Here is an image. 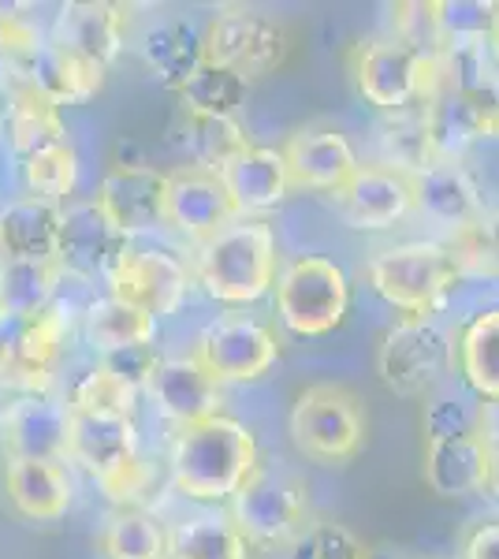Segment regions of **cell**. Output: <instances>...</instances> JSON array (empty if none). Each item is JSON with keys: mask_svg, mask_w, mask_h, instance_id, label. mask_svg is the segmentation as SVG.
Returning a JSON list of instances; mask_svg holds the SVG:
<instances>
[{"mask_svg": "<svg viewBox=\"0 0 499 559\" xmlns=\"http://www.w3.org/2000/svg\"><path fill=\"white\" fill-rule=\"evenodd\" d=\"M261 463L258 437L247 421L231 414H216L209 421H198L190 429H176L168 444V485L183 500L221 508L228 503L235 489L250 477Z\"/></svg>", "mask_w": 499, "mask_h": 559, "instance_id": "6da1fadb", "label": "cell"}, {"mask_svg": "<svg viewBox=\"0 0 499 559\" xmlns=\"http://www.w3.org/2000/svg\"><path fill=\"white\" fill-rule=\"evenodd\" d=\"M190 276L205 299L253 306L272 295L280 273V242L269 221H231L224 231L190 250Z\"/></svg>", "mask_w": 499, "mask_h": 559, "instance_id": "7a4b0ae2", "label": "cell"}, {"mask_svg": "<svg viewBox=\"0 0 499 559\" xmlns=\"http://www.w3.org/2000/svg\"><path fill=\"white\" fill-rule=\"evenodd\" d=\"M102 292L134 310L150 313L153 321L176 318L194 292L190 261L161 242H123L102 280Z\"/></svg>", "mask_w": 499, "mask_h": 559, "instance_id": "3957f363", "label": "cell"}, {"mask_svg": "<svg viewBox=\"0 0 499 559\" xmlns=\"http://www.w3.org/2000/svg\"><path fill=\"white\" fill-rule=\"evenodd\" d=\"M276 313L295 336H329L347 321L351 280L324 254H298L276 273Z\"/></svg>", "mask_w": 499, "mask_h": 559, "instance_id": "277c9868", "label": "cell"}, {"mask_svg": "<svg viewBox=\"0 0 499 559\" xmlns=\"http://www.w3.org/2000/svg\"><path fill=\"white\" fill-rule=\"evenodd\" d=\"M459 265L443 242H395L369 261V284L388 306L406 318H429L443 295L455 287Z\"/></svg>", "mask_w": 499, "mask_h": 559, "instance_id": "5b68a950", "label": "cell"}, {"mask_svg": "<svg viewBox=\"0 0 499 559\" xmlns=\"http://www.w3.org/2000/svg\"><path fill=\"white\" fill-rule=\"evenodd\" d=\"M228 519L247 545H295L310 526V503L295 474L258 463L228 500Z\"/></svg>", "mask_w": 499, "mask_h": 559, "instance_id": "8992f818", "label": "cell"}, {"mask_svg": "<svg viewBox=\"0 0 499 559\" xmlns=\"http://www.w3.org/2000/svg\"><path fill=\"white\" fill-rule=\"evenodd\" d=\"M292 444L313 463L343 466L366 444V414L351 388L310 384L287 414Z\"/></svg>", "mask_w": 499, "mask_h": 559, "instance_id": "52a82bcc", "label": "cell"}, {"mask_svg": "<svg viewBox=\"0 0 499 559\" xmlns=\"http://www.w3.org/2000/svg\"><path fill=\"white\" fill-rule=\"evenodd\" d=\"M351 75L358 94L384 116L425 108V102L440 90L437 60L406 49L395 38L361 41L351 57Z\"/></svg>", "mask_w": 499, "mask_h": 559, "instance_id": "ba28073f", "label": "cell"}, {"mask_svg": "<svg viewBox=\"0 0 499 559\" xmlns=\"http://www.w3.org/2000/svg\"><path fill=\"white\" fill-rule=\"evenodd\" d=\"M455 366V340L432 318H403L377 347L380 384L395 395H425Z\"/></svg>", "mask_w": 499, "mask_h": 559, "instance_id": "9c48e42d", "label": "cell"}, {"mask_svg": "<svg viewBox=\"0 0 499 559\" xmlns=\"http://www.w3.org/2000/svg\"><path fill=\"white\" fill-rule=\"evenodd\" d=\"M190 355L221 384H253L280 362V340L265 321L228 310L198 332Z\"/></svg>", "mask_w": 499, "mask_h": 559, "instance_id": "30bf717a", "label": "cell"}, {"mask_svg": "<svg viewBox=\"0 0 499 559\" xmlns=\"http://www.w3.org/2000/svg\"><path fill=\"white\" fill-rule=\"evenodd\" d=\"M205 64H216L231 75L265 79L287 60V31L272 15L250 12V8H224L202 31Z\"/></svg>", "mask_w": 499, "mask_h": 559, "instance_id": "8fae6325", "label": "cell"}, {"mask_svg": "<svg viewBox=\"0 0 499 559\" xmlns=\"http://www.w3.org/2000/svg\"><path fill=\"white\" fill-rule=\"evenodd\" d=\"M165 168H105L90 202L123 242H142L165 231Z\"/></svg>", "mask_w": 499, "mask_h": 559, "instance_id": "7c38bea8", "label": "cell"}, {"mask_svg": "<svg viewBox=\"0 0 499 559\" xmlns=\"http://www.w3.org/2000/svg\"><path fill=\"white\" fill-rule=\"evenodd\" d=\"M165 176V228L176 231L190 250L213 239L216 231H224L231 221H239L216 173L179 165Z\"/></svg>", "mask_w": 499, "mask_h": 559, "instance_id": "4fadbf2b", "label": "cell"}, {"mask_svg": "<svg viewBox=\"0 0 499 559\" xmlns=\"http://www.w3.org/2000/svg\"><path fill=\"white\" fill-rule=\"evenodd\" d=\"M146 400L171 429H190L224 414V384L213 381L190 350L187 355H161Z\"/></svg>", "mask_w": 499, "mask_h": 559, "instance_id": "5bb4252c", "label": "cell"}, {"mask_svg": "<svg viewBox=\"0 0 499 559\" xmlns=\"http://www.w3.org/2000/svg\"><path fill=\"white\" fill-rule=\"evenodd\" d=\"M120 250L123 239L108 228L105 216L97 213V205L90 198H75L71 205H63L60 247H57V265L63 269V284L94 292Z\"/></svg>", "mask_w": 499, "mask_h": 559, "instance_id": "9a60e30c", "label": "cell"}, {"mask_svg": "<svg viewBox=\"0 0 499 559\" xmlns=\"http://www.w3.org/2000/svg\"><path fill=\"white\" fill-rule=\"evenodd\" d=\"M142 452L139 418H105V414H71L68 466L86 474L102 489L108 477L134 463Z\"/></svg>", "mask_w": 499, "mask_h": 559, "instance_id": "2e32d148", "label": "cell"}, {"mask_svg": "<svg viewBox=\"0 0 499 559\" xmlns=\"http://www.w3.org/2000/svg\"><path fill=\"white\" fill-rule=\"evenodd\" d=\"M49 41L83 52L86 60L102 64L105 71L123 57L131 41V8L112 0H75L60 4L49 20Z\"/></svg>", "mask_w": 499, "mask_h": 559, "instance_id": "e0dca14e", "label": "cell"}, {"mask_svg": "<svg viewBox=\"0 0 499 559\" xmlns=\"http://www.w3.org/2000/svg\"><path fill=\"white\" fill-rule=\"evenodd\" d=\"M280 153H284L292 187L321 194H335L361 165L351 139L332 123H306V128L292 131Z\"/></svg>", "mask_w": 499, "mask_h": 559, "instance_id": "ac0fdd59", "label": "cell"}, {"mask_svg": "<svg viewBox=\"0 0 499 559\" xmlns=\"http://www.w3.org/2000/svg\"><path fill=\"white\" fill-rule=\"evenodd\" d=\"M332 202L354 231H384L414 210L411 176L384 165H358Z\"/></svg>", "mask_w": 499, "mask_h": 559, "instance_id": "d6986e66", "label": "cell"}, {"mask_svg": "<svg viewBox=\"0 0 499 559\" xmlns=\"http://www.w3.org/2000/svg\"><path fill=\"white\" fill-rule=\"evenodd\" d=\"M216 176H221L239 221H265L269 213H276L284 205L287 191H292L284 153L276 146H258V142L235 153Z\"/></svg>", "mask_w": 499, "mask_h": 559, "instance_id": "ffe728a7", "label": "cell"}, {"mask_svg": "<svg viewBox=\"0 0 499 559\" xmlns=\"http://www.w3.org/2000/svg\"><path fill=\"white\" fill-rule=\"evenodd\" d=\"M75 471L52 459H4V500L26 522H60L75 508Z\"/></svg>", "mask_w": 499, "mask_h": 559, "instance_id": "44dd1931", "label": "cell"}, {"mask_svg": "<svg viewBox=\"0 0 499 559\" xmlns=\"http://www.w3.org/2000/svg\"><path fill=\"white\" fill-rule=\"evenodd\" d=\"M4 90H8V105L4 116H0V150H4V157H12V165H20V160L34 157L41 150L71 142L68 116L52 102H45L38 90H34V83L4 86Z\"/></svg>", "mask_w": 499, "mask_h": 559, "instance_id": "7402d4cb", "label": "cell"}, {"mask_svg": "<svg viewBox=\"0 0 499 559\" xmlns=\"http://www.w3.org/2000/svg\"><path fill=\"white\" fill-rule=\"evenodd\" d=\"M68 432L71 411L63 403V395H34L0 429V452H4V459H52V463H68Z\"/></svg>", "mask_w": 499, "mask_h": 559, "instance_id": "603a6c76", "label": "cell"}, {"mask_svg": "<svg viewBox=\"0 0 499 559\" xmlns=\"http://www.w3.org/2000/svg\"><path fill=\"white\" fill-rule=\"evenodd\" d=\"M411 191H414V210L451 231L466 228L477 216H485V202H480L474 176L462 165H455V160H432L429 168L414 173Z\"/></svg>", "mask_w": 499, "mask_h": 559, "instance_id": "cb8c5ba5", "label": "cell"}, {"mask_svg": "<svg viewBox=\"0 0 499 559\" xmlns=\"http://www.w3.org/2000/svg\"><path fill=\"white\" fill-rule=\"evenodd\" d=\"M165 142L190 168H209V173H221L235 153L250 146L247 128L235 116H202L187 112V108H176V116L168 120Z\"/></svg>", "mask_w": 499, "mask_h": 559, "instance_id": "d4e9b609", "label": "cell"}, {"mask_svg": "<svg viewBox=\"0 0 499 559\" xmlns=\"http://www.w3.org/2000/svg\"><path fill=\"white\" fill-rule=\"evenodd\" d=\"M161 321L150 313L134 310L112 295H90L79 310V344L90 350V358H102L108 350L134 347V344H157Z\"/></svg>", "mask_w": 499, "mask_h": 559, "instance_id": "484cf974", "label": "cell"}, {"mask_svg": "<svg viewBox=\"0 0 499 559\" xmlns=\"http://www.w3.org/2000/svg\"><path fill=\"white\" fill-rule=\"evenodd\" d=\"M63 205L12 194L0 205V247L15 261H57Z\"/></svg>", "mask_w": 499, "mask_h": 559, "instance_id": "4316f807", "label": "cell"}, {"mask_svg": "<svg viewBox=\"0 0 499 559\" xmlns=\"http://www.w3.org/2000/svg\"><path fill=\"white\" fill-rule=\"evenodd\" d=\"M105 79L108 71L102 64H94V60H86L83 52L68 49L60 41H45L31 83L45 102H52L60 112H68V108L94 102L105 90Z\"/></svg>", "mask_w": 499, "mask_h": 559, "instance_id": "83f0119b", "label": "cell"}, {"mask_svg": "<svg viewBox=\"0 0 499 559\" xmlns=\"http://www.w3.org/2000/svg\"><path fill=\"white\" fill-rule=\"evenodd\" d=\"M425 128H429V146L432 160H462L474 142L492 134V120L474 97L455 94V90H437L425 102Z\"/></svg>", "mask_w": 499, "mask_h": 559, "instance_id": "f1b7e54d", "label": "cell"}, {"mask_svg": "<svg viewBox=\"0 0 499 559\" xmlns=\"http://www.w3.org/2000/svg\"><path fill=\"white\" fill-rule=\"evenodd\" d=\"M139 57L150 79L168 90H179L205 64L202 31L187 20H161L139 38Z\"/></svg>", "mask_w": 499, "mask_h": 559, "instance_id": "f546056e", "label": "cell"}, {"mask_svg": "<svg viewBox=\"0 0 499 559\" xmlns=\"http://www.w3.org/2000/svg\"><path fill=\"white\" fill-rule=\"evenodd\" d=\"M488 455L477 437H448L429 440L425 448V481L443 500H462V496L485 492Z\"/></svg>", "mask_w": 499, "mask_h": 559, "instance_id": "4dcf8cb0", "label": "cell"}, {"mask_svg": "<svg viewBox=\"0 0 499 559\" xmlns=\"http://www.w3.org/2000/svg\"><path fill=\"white\" fill-rule=\"evenodd\" d=\"M63 295V269L57 261H0V321L15 324L45 310Z\"/></svg>", "mask_w": 499, "mask_h": 559, "instance_id": "1f68e13d", "label": "cell"}, {"mask_svg": "<svg viewBox=\"0 0 499 559\" xmlns=\"http://www.w3.org/2000/svg\"><path fill=\"white\" fill-rule=\"evenodd\" d=\"M15 183L26 198H38V202L49 205H71L79 198V187H83V153H79L75 139L20 160Z\"/></svg>", "mask_w": 499, "mask_h": 559, "instance_id": "d6a6232c", "label": "cell"}, {"mask_svg": "<svg viewBox=\"0 0 499 559\" xmlns=\"http://www.w3.org/2000/svg\"><path fill=\"white\" fill-rule=\"evenodd\" d=\"M49 41V20L31 4H0V79L4 86L31 83L38 57Z\"/></svg>", "mask_w": 499, "mask_h": 559, "instance_id": "836d02e7", "label": "cell"}, {"mask_svg": "<svg viewBox=\"0 0 499 559\" xmlns=\"http://www.w3.org/2000/svg\"><path fill=\"white\" fill-rule=\"evenodd\" d=\"M455 362L480 403L499 400V306L466 321L455 340Z\"/></svg>", "mask_w": 499, "mask_h": 559, "instance_id": "e575fe53", "label": "cell"}, {"mask_svg": "<svg viewBox=\"0 0 499 559\" xmlns=\"http://www.w3.org/2000/svg\"><path fill=\"white\" fill-rule=\"evenodd\" d=\"M105 559H168V522L146 508H116L97 534Z\"/></svg>", "mask_w": 499, "mask_h": 559, "instance_id": "d590c367", "label": "cell"}, {"mask_svg": "<svg viewBox=\"0 0 499 559\" xmlns=\"http://www.w3.org/2000/svg\"><path fill=\"white\" fill-rule=\"evenodd\" d=\"M168 559H250V545L224 511H202L168 526Z\"/></svg>", "mask_w": 499, "mask_h": 559, "instance_id": "8d00e7d4", "label": "cell"}, {"mask_svg": "<svg viewBox=\"0 0 499 559\" xmlns=\"http://www.w3.org/2000/svg\"><path fill=\"white\" fill-rule=\"evenodd\" d=\"M63 403L71 414H105V418H139L142 395L131 392L127 384L105 373L97 362L79 369L68 384H63Z\"/></svg>", "mask_w": 499, "mask_h": 559, "instance_id": "74e56055", "label": "cell"}, {"mask_svg": "<svg viewBox=\"0 0 499 559\" xmlns=\"http://www.w3.org/2000/svg\"><path fill=\"white\" fill-rule=\"evenodd\" d=\"M380 165L395 168L403 176H414L432 165L429 128H425V108L392 112L380 123Z\"/></svg>", "mask_w": 499, "mask_h": 559, "instance_id": "f35d334b", "label": "cell"}, {"mask_svg": "<svg viewBox=\"0 0 499 559\" xmlns=\"http://www.w3.org/2000/svg\"><path fill=\"white\" fill-rule=\"evenodd\" d=\"M247 94H250L247 79L231 75V71H224L216 64H202L176 90V97H179L176 108L202 112V116H235V120H239V108L247 105Z\"/></svg>", "mask_w": 499, "mask_h": 559, "instance_id": "ab89813d", "label": "cell"}, {"mask_svg": "<svg viewBox=\"0 0 499 559\" xmlns=\"http://www.w3.org/2000/svg\"><path fill=\"white\" fill-rule=\"evenodd\" d=\"M448 250L459 265V276L477 273V276H496L499 280V213L477 216L474 224L451 231Z\"/></svg>", "mask_w": 499, "mask_h": 559, "instance_id": "60d3db41", "label": "cell"}, {"mask_svg": "<svg viewBox=\"0 0 499 559\" xmlns=\"http://www.w3.org/2000/svg\"><path fill=\"white\" fill-rule=\"evenodd\" d=\"M392 15V38L406 49L421 52V57H437L440 52V26H437V4L432 0H403V4L388 8Z\"/></svg>", "mask_w": 499, "mask_h": 559, "instance_id": "b9f144b4", "label": "cell"}, {"mask_svg": "<svg viewBox=\"0 0 499 559\" xmlns=\"http://www.w3.org/2000/svg\"><path fill=\"white\" fill-rule=\"evenodd\" d=\"M443 41H488L496 0H432Z\"/></svg>", "mask_w": 499, "mask_h": 559, "instance_id": "7bdbcfd3", "label": "cell"}, {"mask_svg": "<svg viewBox=\"0 0 499 559\" xmlns=\"http://www.w3.org/2000/svg\"><path fill=\"white\" fill-rule=\"evenodd\" d=\"M292 559H366V545L340 522H313L292 545Z\"/></svg>", "mask_w": 499, "mask_h": 559, "instance_id": "ee69618b", "label": "cell"}, {"mask_svg": "<svg viewBox=\"0 0 499 559\" xmlns=\"http://www.w3.org/2000/svg\"><path fill=\"white\" fill-rule=\"evenodd\" d=\"M90 362H97L105 373H112L116 381L131 388V392L146 395L153 373H157V366H161V347L157 344H134V347L108 350V355H102V358H90Z\"/></svg>", "mask_w": 499, "mask_h": 559, "instance_id": "f6af8a7d", "label": "cell"}, {"mask_svg": "<svg viewBox=\"0 0 499 559\" xmlns=\"http://www.w3.org/2000/svg\"><path fill=\"white\" fill-rule=\"evenodd\" d=\"M477 411L480 400H466V395H448V400H432L421 414V429L429 440L448 437H474L477 432Z\"/></svg>", "mask_w": 499, "mask_h": 559, "instance_id": "bcb514c9", "label": "cell"}, {"mask_svg": "<svg viewBox=\"0 0 499 559\" xmlns=\"http://www.w3.org/2000/svg\"><path fill=\"white\" fill-rule=\"evenodd\" d=\"M462 559H499V522L477 526L466 540V552Z\"/></svg>", "mask_w": 499, "mask_h": 559, "instance_id": "7dc6e473", "label": "cell"}, {"mask_svg": "<svg viewBox=\"0 0 499 559\" xmlns=\"http://www.w3.org/2000/svg\"><path fill=\"white\" fill-rule=\"evenodd\" d=\"M474 437L485 444L488 455H499V400L492 403H480L477 411V432Z\"/></svg>", "mask_w": 499, "mask_h": 559, "instance_id": "c3c4849f", "label": "cell"}, {"mask_svg": "<svg viewBox=\"0 0 499 559\" xmlns=\"http://www.w3.org/2000/svg\"><path fill=\"white\" fill-rule=\"evenodd\" d=\"M142 165H150L142 142H134V139H116L112 142V153H108V168H142Z\"/></svg>", "mask_w": 499, "mask_h": 559, "instance_id": "681fc988", "label": "cell"}, {"mask_svg": "<svg viewBox=\"0 0 499 559\" xmlns=\"http://www.w3.org/2000/svg\"><path fill=\"white\" fill-rule=\"evenodd\" d=\"M366 559H417L411 548H399V545H373L366 548Z\"/></svg>", "mask_w": 499, "mask_h": 559, "instance_id": "f907efd6", "label": "cell"}, {"mask_svg": "<svg viewBox=\"0 0 499 559\" xmlns=\"http://www.w3.org/2000/svg\"><path fill=\"white\" fill-rule=\"evenodd\" d=\"M485 492L499 500V455L488 459V477H485Z\"/></svg>", "mask_w": 499, "mask_h": 559, "instance_id": "816d5d0a", "label": "cell"}, {"mask_svg": "<svg viewBox=\"0 0 499 559\" xmlns=\"http://www.w3.org/2000/svg\"><path fill=\"white\" fill-rule=\"evenodd\" d=\"M488 52H492V60L499 64V4H496V15H492V31H488Z\"/></svg>", "mask_w": 499, "mask_h": 559, "instance_id": "f5cc1de1", "label": "cell"}, {"mask_svg": "<svg viewBox=\"0 0 499 559\" xmlns=\"http://www.w3.org/2000/svg\"><path fill=\"white\" fill-rule=\"evenodd\" d=\"M4 105H8V90H4V83H0V116H4Z\"/></svg>", "mask_w": 499, "mask_h": 559, "instance_id": "db71d44e", "label": "cell"}, {"mask_svg": "<svg viewBox=\"0 0 499 559\" xmlns=\"http://www.w3.org/2000/svg\"><path fill=\"white\" fill-rule=\"evenodd\" d=\"M0 261H4V247H0Z\"/></svg>", "mask_w": 499, "mask_h": 559, "instance_id": "11a10c76", "label": "cell"}, {"mask_svg": "<svg viewBox=\"0 0 499 559\" xmlns=\"http://www.w3.org/2000/svg\"><path fill=\"white\" fill-rule=\"evenodd\" d=\"M492 134H499V123H496V131H492Z\"/></svg>", "mask_w": 499, "mask_h": 559, "instance_id": "9f6ffc18", "label": "cell"}, {"mask_svg": "<svg viewBox=\"0 0 499 559\" xmlns=\"http://www.w3.org/2000/svg\"><path fill=\"white\" fill-rule=\"evenodd\" d=\"M0 157H4V150H0Z\"/></svg>", "mask_w": 499, "mask_h": 559, "instance_id": "6f0895ef", "label": "cell"}, {"mask_svg": "<svg viewBox=\"0 0 499 559\" xmlns=\"http://www.w3.org/2000/svg\"><path fill=\"white\" fill-rule=\"evenodd\" d=\"M0 366H4V358H0Z\"/></svg>", "mask_w": 499, "mask_h": 559, "instance_id": "680465c9", "label": "cell"}]
</instances>
